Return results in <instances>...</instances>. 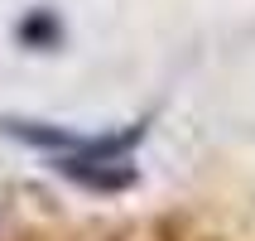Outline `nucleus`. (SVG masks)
Segmentation results:
<instances>
[{
	"label": "nucleus",
	"instance_id": "f03ea898",
	"mask_svg": "<svg viewBox=\"0 0 255 241\" xmlns=\"http://www.w3.org/2000/svg\"><path fill=\"white\" fill-rule=\"evenodd\" d=\"M19 34H24V39H43V43H53V39H58V24H53V14H48V10H34L24 24H19Z\"/></svg>",
	"mask_w": 255,
	"mask_h": 241
},
{
	"label": "nucleus",
	"instance_id": "f257e3e1",
	"mask_svg": "<svg viewBox=\"0 0 255 241\" xmlns=\"http://www.w3.org/2000/svg\"><path fill=\"white\" fill-rule=\"evenodd\" d=\"M0 135L29 145V150H43L48 155V169L72 179L77 188H92V193H121V188L135 184V164H130V150L140 145L144 121L126 130H111V135H77V130L48 126V121H19V116H0Z\"/></svg>",
	"mask_w": 255,
	"mask_h": 241
}]
</instances>
